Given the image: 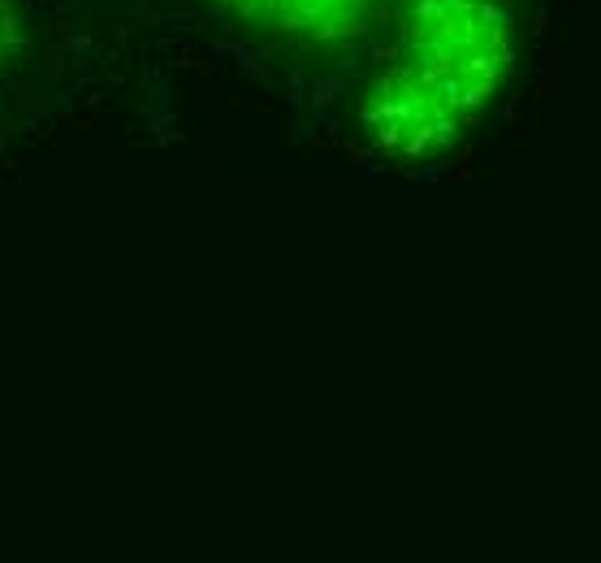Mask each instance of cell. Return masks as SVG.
Instances as JSON below:
<instances>
[{
  "label": "cell",
  "instance_id": "1",
  "mask_svg": "<svg viewBox=\"0 0 601 563\" xmlns=\"http://www.w3.org/2000/svg\"><path fill=\"white\" fill-rule=\"evenodd\" d=\"M511 61L502 0H411L373 69L364 122L394 156H433L493 104Z\"/></svg>",
  "mask_w": 601,
  "mask_h": 563
},
{
  "label": "cell",
  "instance_id": "2",
  "mask_svg": "<svg viewBox=\"0 0 601 563\" xmlns=\"http://www.w3.org/2000/svg\"><path fill=\"white\" fill-rule=\"evenodd\" d=\"M234 17L281 39H342L359 27L368 0H221Z\"/></svg>",
  "mask_w": 601,
  "mask_h": 563
},
{
  "label": "cell",
  "instance_id": "3",
  "mask_svg": "<svg viewBox=\"0 0 601 563\" xmlns=\"http://www.w3.org/2000/svg\"><path fill=\"white\" fill-rule=\"evenodd\" d=\"M17 44V14H14V0H0V61L14 52Z\"/></svg>",
  "mask_w": 601,
  "mask_h": 563
}]
</instances>
